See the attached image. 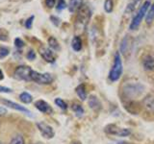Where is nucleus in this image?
<instances>
[{
    "label": "nucleus",
    "instance_id": "1",
    "mask_svg": "<svg viewBox=\"0 0 154 144\" xmlns=\"http://www.w3.org/2000/svg\"><path fill=\"white\" fill-rule=\"evenodd\" d=\"M91 16V12L89 6L83 4V6L77 11V16L75 18L74 28L77 33L80 34L85 30L87 25H88V22L90 21Z\"/></svg>",
    "mask_w": 154,
    "mask_h": 144
},
{
    "label": "nucleus",
    "instance_id": "2",
    "mask_svg": "<svg viewBox=\"0 0 154 144\" xmlns=\"http://www.w3.org/2000/svg\"><path fill=\"white\" fill-rule=\"evenodd\" d=\"M123 72V65L122 61V55L119 51L116 52L114 57V62L111 67V70L109 72V79L111 82H117L120 79Z\"/></svg>",
    "mask_w": 154,
    "mask_h": 144
},
{
    "label": "nucleus",
    "instance_id": "3",
    "mask_svg": "<svg viewBox=\"0 0 154 144\" xmlns=\"http://www.w3.org/2000/svg\"><path fill=\"white\" fill-rule=\"evenodd\" d=\"M149 7H150V1H149V0H146V1L142 4V6H140L139 11L137 12L136 14H135L132 21L130 22V25H129L130 30L135 31L139 28V26L141 25V23L143 21V17L146 16Z\"/></svg>",
    "mask_w": 154,
    "mask_h": 144
},
{
    "label": "nucleus",
    "instance_id": "4",
    "mask_svg": "<svg viewBox=\"0 0 154 144\" xmlns=\"http://www.w3.org/2000/svg\"><path fill=\"white\" fill-rule=\"evenodd\" d=\"M144 91V86L139 83H128L123 86V93L128 99L139 97Z\"/></svg>",
    "mask_w": 154,
    "mask_h": 144
},
{
    "label": "nucleus",
    "instance_id": "5",
    "mask_svg": "<svg viewBox=\"0 0 154 144\" xmlns=\"http://www.w3.org/2000/svg\"><path fill=\"white\" fill-rule=\"evenodd\" d=\"M133 46H134L133 38L129 35H126L122 40V41H120L119 53L122 55H123L125 58H129L130 55H131V53H132Z\"/></svg>",
    "mask_w": 154,
    "mask_h": 144
},
{
    "label": "nucleus",
    "instance_id": "6",
    "mask_svg": "<svg viewBox=\"0 0 154 144\" xmlns=\"http://www.w3.org/2000/svg\"><path fill=\"white\" fill-rule=\"evenodd\" d=\"M104 131L106 134H111V136H120V137H125L128 136L130 134H131V131L129 129L126 128H120L119 126L115 124H110L107 125L105 127Z\"/></svg>",
    "mask_w": 154,
    "mask_h": 144
},
{
    "label": "nucleus",
    "instance_id": "7",
    "mask_svg": "<svg viewBox=\"0 0 154 144\" xmlns=\"http://www.w3.org/2000/svg\"><path fill=\"white\" fill-rule=\"evenodd\" d=\"M33 69L28 65H19L14 70V78L18 80L31 82V76H32Z\"/></svg>",
    "mask_w": 154,
    "mask_h": 144
},
{
    "label": "nucleus",
    "instance_id": "8",
    "mask_svg": "<svg viewBox=\"0 0 154 144\" xmlns=\"http://www.w3.org/2000/svg\"><path fill=\"white\" fill-rule=\"evenodd\" d=\"M54 78L50 73H40L35 70H33L32 76H31V81L35 82L37 84L40 85H49L51 84Z\"/></svg>",
    "mask_w": 154,
    "mask_h": 144
},
{
    "label": "nucleus",
    "instance_id": "9",
    "mask_svg": "<svg viewBox=\"0 0 154 144\" xmlns=\"http://www.w3.org/2000/svg\"><path fill=\"white\" fill-rule=\"evenodd\" d=\"M142 64L146 71L154 70V54L151 52H146L142 57Z\"/></svg>",
    "mask_w": 154,
    "mask_h": 144
},
{
    "label": "nucleus",
    "instance_id": "10",
    "mask_svg": "<svg viewBox=\"0 0 154 144\" xmlns=\"http://www.w3.org/2000/svg\"><path fill=\"white\" fill-rule=\"evenodd\" d=\"M37 127L43 137L50 139L54 136V134H55L54 130H53V128L50 126V125H48L45 122H38V123H37Z\"/></svg>",
    "mask_w": 154,
    "mask_h": 144
},
{
    "label": "nucleus",
    "instance_id": "11",
    "mask_svg": "<svg viewBox=\"0 0 154 144\" xmlns=\"http://www.w3.org/2000/svg\"><path fill=\"white\" fill-rule=\"evenodd\" d=\"M38 52H40V55L42 56V59L46 61L47 62H55V55L49 48H46L45 46H41L40 49H38Z\"/></svg>",
    "mask_w": 154,
    "mask_h": 144
},
{
    "label": "nucleus",
    "instance_id": "12",
    "mask_svg": "<svg viewBox=\"0 0 154 144\" xmlns=\"http://www.w3.org/2000/svg\"><path fill=\"white\" fill-rule=\"evenodd\" d=\"M142 105L147 112L154 115V95H147L143 98Z\"/></svg>",
    "mask_w": 154,
    "mask_h": 144
},
{
    "label": "nucleus",
    "instance_id": "13",
    "mask_svg": "<svg viewBox=\"0 0 154 144\" xmlns=\"http://www.w3.org/2000/svg\"><path fill=\"white\" fill-rule=\"evenodd\" d=\"M3 104H5L6 106H8L9 108L11 109H14V110H19V112H21L23 113H25L27 115H29V116H32V114L30 112V110H29L28 109L24 108L23 106H20L19 104H17V103H14V102H11V101H7V100H3L2 101Z\"/></svg>",
    "mask_w": 154,
    "mask_h": 144
},
{
    "label": "nucleus",
    "instance_id": "14",
    "mask_svg": "<svg viewBox=\"0 0 154 144\" xmlns=\"http://www.w3.org/2000/svg\"><path fill=\"white\" fill-rule=\"evenodd\" d=\"M35 107L40 110V112H43V113H51L53 110L51 109V107L49 106V104L46 103L45 101L43 100H38L35 103Z\"/></svg>",
    "mask_w": 154,
    "mask_h": 144
},
{
    "label": "nucleus",
    "instance_id": "15",
    "mask_svg": "<svg viewBox=\"0 0 154 144\" xmlns=\"http://www.w3.org/2000/svg\"><path fill=\"white\" fill-rule=\"evenodd\" d=\"M88 104L90 106V108L91 110H94V112H98V110H100L101 108H102V105H101L99 99L94 95L90 96V98L88 100Z\"/></svg>",
    "mask_w": 154,
    "mask_h": 144
},
{
    "label": "nucleus",
    "instance_id": "16",
    "mask_svg": "<svg viewBox=\"0 0 154 144\" xmlns=\"http://www.w3.org/2000/svg\"><path fill=\"white\" fill-rule=\"evenodd\" d=\"M83 6V0H69V10L70 13H75Z\"/></svg>",
    "mask_w": 154,
    "mask_h": 144
},
{
    "label": "nucleus",
    "instance_id": "17",
    "mask_svg": "<svg viewBox=\"0 0 154 144\" xmlns=\"http://www.w3.org/2000/svg\"><path fill=\"white\" fill-rule=\"evenodd\" d=\"M82 46H83V43H82L81 38L78 36H75L73 38V40L71 41V47L75 52H79L82 49Z\"/></svg>",
    "mask_w": 154,
    "mask_h": 144
},
{
    "label": "nucleus",
    "instance_id": "18",
    "mask_svg": "<svg viewBox=\"0 0 154 144\" xmlns=\"http://www.w3.org/2000/svg\"><path fill=\"white\" fill-rule=\"evenodd\" d=\"M141 1L142 0H131V1L127 4L126 8L124 10V14H130L131 13H133V11L136 9V7L140 4Z\"/></svg>",
    "mask_w": 154,
    "mask_h": 144
},
{
    "label": "nucleus",
    "instance_id": "19",
    "mask_svg": "<svg viewBox=\"0 0 154 144\" xmlns=\"http://www.w3.org/2000/svg\"><path fill=\"white\" fill-rule=\"evenodd\" d=\"M76 93L78 95L81 101H86L87 100V91H86V86L84 84H81L76 88Z\"/></svg>",
    "mask_w": 154,
    "mask_h": 144
},
{
    "label": "nucleus",
    "instance_id": "20",
    "mask_svg": "<svg viewBox=\"0 0 154 144\" xmlns=\"http://www.w3.org/2000/svg\"><path fill=\"white\" fill-rule=\"evenodd\" d=\"M154 21V3L149 7L147 14L146 16V22L148 26H150Z\"/></svg>",
    "mask_w": 154,
    "mask_h": 144
},
{
    "label": "nucleus",
    "instance_id": "21",
    "mask_svg": "<svg viewBox=\"0 0 154 144\" xmlns=\"http://www.w3.org/2000/svg\"><path fill=\"white\" fill-rule=\"evenodd\" d=\"M48 44H49V47L51 48V49L55 50V51H59L61 49L59 42H58V40L54 37H50L49 38H48Z\"/></svg>",
    "mask_w": 154,
    "mask_h": 144
},
{
    "label": "nucleus",
    "instance_id": "22",
    "mask_svg": "<svg viewBox=\"0 0 154 144\" xmlns=\"http://www.w3.org/2000/svg\"><path fill=\"white\" fill-rule=\"evenodd\" d=\"M114 10V0H105L104 1V11L106 13H112Z\"/></svg>",
    "mask_w": 154,
    "mask_h": 144
},
{
    "label": "nucleus",
    "instance_id": "23",
    "mask_svg": "<svg viewBox=\"0 0 154 144\" xmlns=\"http://www.w3.org/2000/svg\"><path fill=\"white\" fill-rule=\"evenodd\" d=\"M19 99H20L21 102L25 103V104L31 103L32 100H33L32 96L29 94V93H27V92H22V93H20V95H19Z\"/></svg>",
    "mask_w": 154,
    "mask_h": 144
},
{
    "label": "nucleus",
    "instance_id": "24",
    "mask_svg": "<svg viewBox=\"0 0 154 144\" xmlns=\"http://www.w3.org/2000/svg\"><path fill=\"white\" fill-rule=\"evenodd\" d=\"M71 110H73V112H74L77 115H82V114L84 113V109H83V107H82V106L79 105V104H76V103L72 104V105H71Z\"/></svg>",
    "mask_w": 154,
    "mask_h": 144
},
{
    "label": "nucleus",
    "instance_id": "25",
    "mask_svg": "<svg viewBox=\"0 0 154 144\" xmlns=\"http://www.w3.org/2000/svg\"><path fill=\"white\" fill-rule=\"evenodd\" d=\"M10 144H25L24 143V138L22 136H20V134H17V136H14L11 142H10Z\"/></svg>",
    "mask_w": 154,
    "mask_h": 144
},
{
    "label": "nucleus",
    "instance_id": "26",
    "mask_svg": "<svg viewBox=\"0 0 154 144\" xmlns=\"http://www.w3.org/2000/svg\"><path fill=\"white\" fill-rule=\"evenodd\" d=\"M55 104L62 110H66L67 109V104L61 98H56L55 99Z\"/></svg>",
    "mask_w": 154,
    "mask_h": 144
},
{
    "label": "nucleus",
    "instance_id": "27",
    "mask_svg": "<svg viewBox=\"0 0 154 144\" xmlns=\"http://www.w3.org/2000/svg\"><path fill=\"white\" fill-rule=\"evenodd\" d=\"M66 1L65 0H58L57 2V5H56V10L58 12H61L63 10H65L66 8Z\"/></svg>",
    "mask_w": 154,
    "mask_h": 144
},
{
    "label": "nucleus",
    "instance_id": "28",
    "mask_svg": "<svg viewBox=\"0 0 154 144\" xmlns=\"http://www.w3.org/2000/svg\"><path fill=\"white\" fill-rule=\"evenodd\" d=\"M9 54H10V50H9V48L4 47V46L0 47V59H3V58L7 57Z\"/></svg>",
    "mask_w": 154,
    "mask_h": 144
},
{
    "label": "nucleus",
    "instance_id": "29",
    "mask_svg": "<svg viewBox=\"0 0 154 144\" xmlns=\"http://www.w3.org/2000/svg\"><path fill=\"white\" fill-rule=\"evenodd\" d=\"M34 18H35V16H32L28 17V18L26 19V21H25V23H24V25H25V27H26L27 29H31V28H32Z\"/></svg>",
    "mask_w": 154,
    "mask_h": 144
},
{
    "label": "nucleus",
    "instance_id": "30",
    "mask_svg": "<svg viewBox=\"0 0 154 144\" xmlns=\"http://www.w3.org/2000/svg\"><path fill=\"white\" fill-rule=\"evenodd\" d=\"M14 45H16V47H17V48H22V47H24V45H25V43H24V41L22 40H20V38H16L14 40Z\"/></svg>",
    "mask_w": 154,
    "mask_h": 144
},
{
    "label": "nucleus",
    "instance_id": "31",
    "mask_svg": "<svg viewBox=\"0 0 154 144\" xmlns=\"http://www.w3.org/2000/svg\"><path fill=\"white\" fill-rule=\"evenodd\" d=\"M45 6L49 9H52L53 7L55 6L56 4V0H45Z\"/></svg>",
    "mask_w": 154,
    "mask_h": 144
},
{
    "label": "nucleus",
    "instance_id": "32",
    "mask_svg": "<svg viewBox=\"0 0 154 144\" xmlns=\"http://www.w3.org/2000/svg\"><path fill=\"white\" fill-rule=\"evenodd\" d=\"M26 57H27V59H28V60L33 61V60H35L36 54H35V52H34L33 50H30V51L28 52V54L26 55Z\"/></svg>",
    "mask_w": 154,
    "mask_h": 144
},
{
    "label": "nucleus",
    "instance_id": "33",
    "mask_svg": "<svg viewBox=\"0 0 154 144\" xmlns=\"http://www.w3.org/2000/svg\"><path fill=\"white\" fill-rule=\"evenodd\" d=\"M0 92L10 93V92H12V89H11V88H6V86H0Z\"/></svg>",
    "mask_w": 154,
    "mask_h": 144
},
{
    "label": "nucleus",
    "instance_id": "34",
    "mask_svg": "<svg viewBox=\"0 0 154 144\" xmlns=\"http://www.w3.org/2000/svg\"><path fill=\"white\" fill-rule=\"evenodd\" d=\"M50 19L52 20V23H53V24H55L56 26H58V25H59V24H60V19L58 18V17L53 16H52L50 17Z\"/></svg>",
    "mask_w": 154,
    "mask_h": 144
},
{
    "label": "nucleus",
    "instance_id": "35",
    "mask_svg": "<svg viewBox=\"0 0 154 144\" xmlns=\"http://www.w3.org/2000/svg\"><path fill=\"white\" fill-rule=\"evenodd\" d=\"M0 79H3V72L1 69H0Z\"/></svg>",
    "mask_w": 154,
    "mask_h": 144
},
{
    "label": "nucleus",
    "instance_id": "36",
    "mask_svg": "<svg viewBox=\"0 0 154 144\" xmlns=\"http://www.w3.org/2000/svg\"><path fill=\"white\" fill-rule=\"evenodd\" d=\"M35 144H42V143H41V142H38V143H35Z\"/></svg>",
    "mask_w": 154,
    "mask_h": 144
}]
</instances>
